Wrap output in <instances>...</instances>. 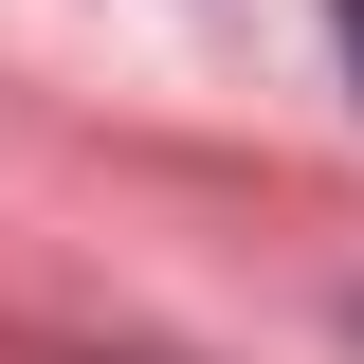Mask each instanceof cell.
I'll return each mask as SVG.
<instances>
[{
  "label": "cell",
  "instance_id": "1",
  "mask_svg": "<svg viewBox=\"0 0 364 364\" xmlns=\"http://www.w3.org/2000/svg\"><path fill=\"white\" fill-rule=\"evenodd\" d=\"M346 73H364V0H346Z\"/></svg>",
  "mask_w": 364,
  "mask_h": 364
}]
</instances>
